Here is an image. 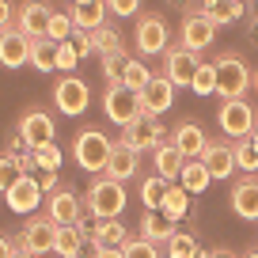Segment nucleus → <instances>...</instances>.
<instances>
[{
    "instance_id": "a18cd8bd",
    "label": "nucleus",
    "mask_w": 258,
    "mask_h": 258,
    "mask_svg": "<svg viewBox=\"0 0 258 258\" xmlns=\"http://www.w3.org/2000/svg\"><path fill=\"white\" fill-rule=\"evenodd\" d=\"M38 186H42V190H57V171H42V178H38Z\"/></svg>"
},
{
    "instance_id": "ea45409f",
    "label": "nucleus",
    "mask_w": 258,
    "mask_h": 258,
    "mask_svg": "<svg viewBox=\"0 0 258 258\" xmlns=\"http://www.w3.org/2000/svg\"><path fill=\"white\" fill-rule=\"evenodd\" d=\"M19 175H23V167H19V160H16V156H12V152H4V156H0V194L8 190V186L16 182Z\"/></svg>"
},
{
    "instance_id": "2eb2a0df",
    "label": "nucleus",
    "mask_w": 258,
    "mask_h": 258,
    "mask_svg": "<svg viewBox=\"0 0 258 258\" xmlns=\"http://www.w3.org/2000/svg\"><path fill=\"white\" fill-rule=\"evenodd\" d=\"M0 64H4V69H23V64H31V38H27L16 23L0 31Z\"/></svg>"
},
{
    "instance_id": "58836bf2",
    "label": "nucleus",
    "mask_w": 258,
    "mask_h": 258,
    "mask_svg": "<svg viewBox=\"0 0 258 258\" xmlns=\"http://www.w3.org/2000/svg\"><path fill=\"white\" fill-rule=\"evenodd\" d=\"M190 91H198V95H213V91H217V69H213V64H198Z\"/></svg>"
},
{
    "instance_id": "c9c22d12",
    "label": "nucleus",
    "mask_w": 258,
    "mask_h": 258,
    "mask_svg": "<svg viewBox=\"0 0 258 258\" xmlns=\"http://www.w3.org/2000/svg\"><path fill=\"white\" fill-rule=\"evenodd\" d=\"M73 31H76L73 16H69V12H53V16H49V27H46V38L64 42V38H73Z\"/></svg>"
},
{
    "instance_id": "f257e3e1",
    "label": "nucleus",
    "mask_w": 258,
    "mask_h": 258,
    "mask_svg": "<svg viewBox=\"0 0 258 258\" xmlns=\"http://www.w3.org/2000/svg\"><path fill=\"white\" fill-rule=\"evenodd\" d=\"M213 69H217V95L220 99H243L250 91V73L254 69L239 53H220L213 61Z\"/></svg>"
},
{
    "instance_id": "3c124183",
    "label": "nucleus",
    "mask_w": 258,
    "mask_h": 258,
    "mask_svg": "<svg viewBox=\"0 0 258 258\" xmlns=\"http://www.w3.org/2000/svg\"><path fill=\"white\" fill-rule=\"evenodd\" d=\"M247 16H250V19L258 23V0H247Z\"/></svg>"
},
{
    "instance_id": "412c9836",
    "label": "nucleus",
    "mask_w": 258,
    "mask_h": 258,
    "mask_svg": "<svg viewBox=\"0 0 258 258\" xmlns=\"http://www.w3.org/2000/svg\"><path fill=\"white\" fill-rule=\"evenodd\" d=\"M129 232L118 217H106V220H95V228L88 232V243L91 247H125Z\"/></svg>"
},
{
    "instance_id": "8fccbe9b",
    "label": "nucleus",
    "mask_w": 258,
    "mask_h": 258,
    "mask_svg": "<svg viewBox=\"0 0 258 258\" xmlns=\"http://www.w3.org/2000/svg\"><path fill=\"white\" fill-rule=\"evenodd\" d=\"M12 258H38V254H34V250H27V247H19V243H16V250H12Z\"/></svg>"
},
{
    "instance_id": "dca6fc26",
    "label": "nucleus",
    "mask_w": 258,
    "mask_h": 258,
    "mask_svg": "<svg viewBox=\"0 0 258 258\" xmlns=\"http://www.w3.org/2000/svg\"><path fill=\"white\" fill-rule=\"evenodd\" d=\"M49 16H53V8H49L46 0H23L16 8V27L27 34V38H46Z\"/></svg>"
},
{
    "instance_id": "f8f14e48",
    "label": "nucleus",
    "mask_w": 258,
    "mask_h": 258,
    "mask_svg": "<svg viewBox=\"0 0 258 258\" xmlns=\"http://www.w3.org/2000/svg\"><path fill=\"white\" fill-rule=\"evenodd\" d=\"M228 205L239 220L247 224H258V175H239L228 194Z\"/></svg>"
},
{
    "instance_id": "09e8293b",
    "label": "nucleus",
    "mask_w": 258,
    "mask_h": 258,
    "mask_svg": "<svg viewBox=\"0 0 258 258\" xmlns=\"http://www.w3.org/2000/svg\"><path fill=\"white\" fill-rule=\"evenodd\" d=\"M198 258H235V254H232V250H202Z\"/></svg>"
},
{
    "instance_id": "aec40b11",
    "label": "nucleus",
    "mask_w": 258,
    "mask_h": 258,
    "mask_svg": "<svg viewBox=\"0 0 258 258\" xmlns=\"http://www.w3.org/2000/svg\"><path fill=\"white\" fill-rule=\"evenodd\" d=\"M171 145L178 148V152L186 156V160H202V152H205V145H209V137H205V129L198 125V121H178L175 125V133H171Z\"/></svg>"
},
{
    "instance_id": "c756f323",
    "label": "nucleus",
    "mask_w": 258,
    "mask_h": 258,
    "mask_svg": "<svg viewBox=\"0 0 258 258\" xmlns=\"http://www.w3.org/2000/svg\"><path fill=\"white\" fill-rule=\"evenodd\" d=\"M186 198H190V190H186L182 182H178V186L171 182V186H167V194H163V205H160V209L167 213L171 220H182L186 213H190V202H186Z\"/></svg>"
},
{
    "instance_id": "5701e85b",
    "label": "nucleus",
    "mask_w": 258,
    "mask_h": 258,
    "mask_svg": "<svg viewBox=\"0 0 258 258\" xmlns=\"http://www.w3.org/2000/svg\"><path fill=\"white\" fill-rule=\"evenodd\" d=\"M69 16H73L76 31H99L110 16V8H106V0H84V4H73Z\"/></svg>"
},
{
    "instance_id": "6e6552de",
    "label": "nucleus",
    "mask_w": 258,
    "mask_h": 258,
    "mask_svg": "<svg viewBox=\"0 0 258 258\" xmlns=\"http://www.w3.org/2000/svg\"><path fill=\"white\" fill-rule=\"evenodd\" d=\"M133 38H137V49L145 57H156V53H163V49L171 46V31H167V23H163V16H156V12L137 16V31H133Z\"/></svg>"
},
{
    "instance_id": "4be33fe9",
    "label": "nucleus",
    "mask_w": 258,
    "mask_h": 258,
    "mask_svg": "<svg viewBox=\"0 0 258 258\" xmlns=\"http://www.w3.org/2000/svg\"><path fill=\"white\" fill-rule=\"evenodd\" d=\"M88 243V228L84 224H57V239H53V254L57 258H76Z\"/></svg>"
},
{
    "instance_id": "bb28decb",
    "label": "nucleus",
    "mask_w": 258,
    "mask_h": 258,
    "mask_svg": "<svg viewBox=\"0 0 258 258\" xmlns=\"http://www.w3.org/2000/svg\"><path fill=\"white\" fill-rule=\"evenodd\" d=\"M182 163H186V156L178 152L171 141H167V145H160V148L152 152V167H156V175H163L167 182H175V178L182 175Z\"/></svg>"
},
{
    "instance_id": "a878e982",
    "label": "nucleus",
    "mask_w": 258,
    "mask_h": 258,
    "mask_svg": "<svg viewBox=\"0 0 258 258\" xmlns=\"http://www.w3.org/2000/svg\"><path fill=\"white\" fill-rule=\"evenodd\" d=\"M137 152L133 148H125V145H114V152H110V160H106V171L103 175H110V178H118V182H129V178L137 175Z\"/></svg>"
},
{
    "instance_id": "4468645a",
    "label": "nucleus",
    "mask_w": 258,
    "mask_h": 258,
    "mask_svg": "<svg viewBox=\"0 0 258 258\" xmlns=\"http://www.w3.org/2000/svg\"><path fill=\"white\" fill-rule=\"evenodd\" d=\"M57 239V220L53 217H31L19 232V247L34 250V254H49Z\"/></svg>"
},
{
    "instance_id": "9b49d317",
    "label": "nucleus",
    "mask_w": 258,
    "mask_h": 258,
    "mask_svg": "<svg viewBox=\"0 0 258 258\" xmlns=\"http://www.w3.org/2000/svg\"><path fill=\"white\" fill-rule=\"evenodd\" d=\"M217 31H220V27L213 23L205 12H190V16L182 19V27H178V42H182L186 49H194V53H202V49L213 46Z\"/></svg>"
},
{
    "instance_id": "f03ea898",
    "label": "nucleus",
    "mask_w": 258,
    "mask_h": 258,
    "mask_svg": "<svg viewBox=\"0 0 258 258\" xmlns=\"http://www.w3.org/2000/svg\"><path fill=\"white\" fill-rule=\"evenodd\" d=\"M84 209L91 213L95 220H106V217H121V209H125V182H118V178H95V182L88 186V202H84Z\"/></svg>"
},
{
    "instance_id": "864d4df0",
    "label": "nucleus",
    "mask_w": 258,
    "mask_h": 258,
    "mask_svg": "<svg viewBox=\"0 0 258 258\" xmlns=\"http://www.w3.org/2000/svg\"><path fill=\"white\" fill-rule=\"evenodd\" d=\"M250 88L258 91V69H254V73H250Z\"/></svg>"
},
{
    "instance_id": "c03bdc74",
    "label": "nucleus",
    "mask_w": 258,
    "mask_h": 258,
    "mask_svg": "<svg viewBox=\"0 0 258 258\" xmlns=\"http://www.w3.org/2000/svg\"><path fill=\"white\" fill-rule=\"evenodd\" d=\"M12 23H16V8H12V0H0V31Z\"/></svg>"
},
{
    "instance_id": "de8ad7c7",
    "label": "nucleus",
    "mask_w": 258,
    "mask_h": 258,
    "mask_svg": "<svg viewBox=\"0 0 258 258\" xmlns=\"http://www.w3.org/2000/svg\"><path fill=\"white\" fill-rule=\"evenodd\" d=\"M12 250H16V243H12L4 232H0V258H12Z\"/></svg>"
},
{
    "instance_id": "6e6d98bb",
    "label": "nucleus",
    "mask_w": 258,
    "mask_h": 258,
    "mask_svg": "<svg viewBox=\"0 0 258 258\" xmlns=\"http://www.w3.org/2000/svg\"><path fill=\"white\" fill-rule=\"evenodd\" d=\"M73 4H84V0H73Z\"/></svg>"
},
{
    "instance_id": "20e7f679",
    "label": "nucleus",
    "mask_w": 258,
    "mask_h": 258,
    "mask_svg": "<svg viewBox=\"0 0 258 258\" xmlns=\"http://www.w3.org/2000/svg\"><path fill=\"white\" fill-rule=\"evenodd\" d=\"M110 152H114V145H110V137H106L103 129H84V133H76V141H73V156L88 175L106 171Z\"/></svg>"
},
{
    "instance_id": "6ab92c4d",
    "label": "nucleus",
    "mask_w": 258,
    "mask_h": 258,
    "mask_svg": "<svg viewBox=\"0 0 258 258\" xmlns=\"http://www.w3.org/2000/svg\"><path fill=\"white\" fill-rule=\"evenodd\" d=\"M202 163L213 178H232L235 175V145L232 141H209L202 152Z\"/></svg>"
},
{
    "instance_id": "9d476101",
    "label": "nucleus",
    "mask_w": 258,
    "mask_h": 258,
    "mask_svg": "<svg viewBox=\"0 0 258 258\" xmlns=\"http://www.w3.org/2000/svg\"><path fill=\"white\" fill-rule=\"evenodd\" d=\"M19 133H23V145H27V148L53 145V137H57L53 114H46L42 106H27V110L19 114Z\"/></svg>"
},
{
    "instance_id": "c85d7f7f",
    "label": "nucleus",
    "mask_w": 258,
    "mask_h": 258,
    "mask_svg": "<svg viewBox=\"0 0 258 258\" xmlns=\"http://www.w3.org/2000/svg\"><path fill=\"white\" fill-rule=\"evenodd\" d=\"M178 182H182L190 194H205V186L213 182V175L205 171L202 160H186V163H182V175H178Z\"/></svg>"
},
{
    "instance_id": "79ce46f5",
    "label": "nucleus",
    "mask_w": 258,
    "mask_h": 258,
    "mask_svg": "<svg viewBox=\"0 0 258 258\" xmlns=\"http://www.w3.org/2000/svg\"><path fill=\"white\" fill-rule=\"evenodd\" d=\"M121 64H125V53H103V76L110 84L121 80Z\"/></svg>"
},
{
    "instance_id": "7c9ffc66",
    "label": "nucleus",
    "mask_w": 258,
    "mask_h": 258,
    "mask_svg": "<svg viewBox=\"0 0 258 258\" xmlns=\"http://www.w3.org/2000/svg\"><path fill=\"white\" fill-rule=\"evenodd\" d=\"M148 80H152V73L145 69V61L125 57V64H121V80H118V84H125V88H133V91H145Z\"/></svg>"
},
{
    "instance_id": "f704fd0d",
    "label": "nucleus",
    "mask_w": 258,
    "mask_h": 258,
    "mask_svg": "<svg viewBox=\"0 0 258 258\" xmlns=\"http://www.w3.org/2000/svg\"><path fill=\"white\" fill-rule=\"evenodd\" d=\"M198 254H202V247L190 232H175L167 239V258H198Z\"/></svg>"
},
{
    "instance_id": "473e14b6",
    "label": "nucleus",
    "mask_w": 258,
    "mask_h": 258,
    "mask_svg": "<svg viewBox=\"0 0 258 258\" xmlns=\"http://www.w3.org/2000/svg\"><path fill=\"white\" fill-rule=\"evenodd\" d=\"M167 186H171V182H167L163 175H152V178H145V182H141V202H145V209H160Z\"/></svg>"
},
{
    "instance_id": "49530a36",
    "label": "nucleus",
    "mask_w": 258,
    "mask_h": 258,
    "mask_svg": "<svg viewBox=\"0 0 258 258\" xmlns=\"http://www.w3.org/2000/svg\"><path fill=\"white\" fill-rule=\"evenodd\" d=\"M91 258H121V247H95Z\"/></svg>"
},
{
    "instance_id": "72a5a7b5",
    "label": "nucleus",
    "mask_w": 258,
    "mask_h": 258,
    "mask_svg": "<svg viewBox=\"0 0 258 258\" xmlns=\"http://www.w3.org/2000/svg\"><path fill=\"white\" fill-rule=\"evenodd\" d=\"M235 167H239L243 175H254V171H258V145L250 137L235 141Z\"/></svg>"
},
{
    "instance_id": "0eeeda50",
    "label": "nucleus",
    "mask_w": 258,
    "mask_h": 258,
    "mask_svg": "<svg viewBox=\"0 0 258 258\" xmlns=\"http://www.w3.org/2000/svg\"><path fill=\"white\" fill-rule=\"evenodd\" d=\"M91 103V88L88 80H80L76 73H64L61 80L53 84V106L61 114H69V118H76V114H84Z\"/></svg>"
},
{
    "instance_id": "e433bc0d",
    "label": "nucleus",
    "mask_w": 258,
    "mask_h": 258,
    "mask_svg": "<svg viewBox=\"0 0 258 258\" xmlns=\"http://www.w3.org/2000/svg\"><path fill=\"white\" fill-rule=\"evenodd\" d=\"M121 258H160V243L145 239V235H137V239H125V247H121Z\"/></svg>"
},
{
    "instance_id": "a19ab883",
    "label": "nucleus",
    "mask_w": 258,
    "mask_h": 258,
    "mask_svg": "<svg viewBox=\"0 0 258 258\" xmlns=\"http://www.w3.org/2000/svg\"><path fill=\"white\" fill-rule=\"evenodd\" d=\"M34 156H38V171H61V148L57 145H42V148H34Z\"/></svg>"
},
{
    "instance_id": "7ed1b4c3",
    "label": "nucleus",
    "mask_w": 258,
    "mask_h": 258,
    "mask_svg": "<svg viewBox=\"0 0 258 258\" xmlns=\"http://www.w3.org/2000/svg\"><path fill=\"white\" fill-rule=\"evenodd\" d=\"M171 141V133L160 125V118L156 114H141L137 121H129V125H121V137H118V145H125V148H133V152H156L160 145H167Z\"/></svg>"
},
{
    "instance_id": "393cba45",
    "label": "nucleus",
    "mask_w": 258,
    "mask_h": 258,
    "mask_svg": "<svg viewBox=\"0 0 258 258\" xmlns=\"http://www.w3.org/2000/svg\"><path fill=\"white\" fill-rule=\"evenodd\" d=\"M202 12H205L217 27H232L235 19L247 16V0H205Z\"/></svg>"
},
{
    "instance_id": "ddd939ff",
    "label": "nucleus",
    "mask_w": 258,
    "mask_h": 258,
    "mask_svg": "<svg viewBox=\"0 0 258 258\" xmlns=\"http://www.w3.org/2000/svg\"><path fill=\"white\" fill-rule=\"evenodd\" d=\"M46 217H53L57 224H84V205H80V198H76L73 186H57V190H49Z\"/></svg>"
},
{
    "instance_id": "b1692460",
    "label": "nucleus",
    "mask_w": 258,
    "mask_h": 258,
    "mask_svg": "<svg viewBox=\"0 0 258 258\" xmlns=\"http://www.w3.org/2000/svg\"><path fill=\"white\" fill-rule=\"evenodd\" d=\"M175 232H178L175 220H171L163 209H145V217H141V235H145V239H152V243H167Z\"/></svg>"
},
{
    "instance_id": "2f4dec72",
    "label": "nucleus",
    "mask_w": 258,
    "mask_h": 258,
    "mask_svg": "<svg viewBox=\"0 0 258 258\" xmlns=\"http://www.w3.org/2000/svg\"><path fill=\"white\" fill-rule=\"evenodd\" d=\"M91 38H95V53H99V57H103V53H125L118 27H110V23H103L99 31H91Z\"/></svg>"
},
{
    "instance_id": "1a4fd4ad",
    "label": "nucleus",
    "mask_w": 258,
    "mask_h": 258,
    "mask_svg": "<svg viewBox=\"0 0 258 258\" xmlns=\"http://www.w3.org/2000/svg\"><path fill=\"white\" fill-rule=\"evenodd\" d=\"M198 53L194 49H186L182 42H175V46L163 49V76H167L175 88H190L194 84V73H198Z\"/></svg>"
},
{
    "instance_id": "39448f33",
    "label": "nucleus",
    "mask_w": 258,
    "mask_h": 258,
    "mask_svg": "<svg viewBox=\"0 0 258 258\" xmlns=\"http://www.w3.org/2000/svg\"><path fill=\"white\" fill-rule=\"evenodd\" d=\"M103 114L114 121V125H129V121H137L145 114L141 106V91L125 88V84H110L103 91Z\"/></svg>"
},
{
    "instance_id": "37998d69",
    "label": "nucleus",
    "mask_w": 258,
    "mask_h": 258,
    "mask_svg": "<svg viewBox=\"0 0 258 258\" xmlns=\"http://www.w3.org/2000/svg\"><path fill=\"white\" fill-rule=\"evenodd\" d=\"M106 8H110L118 19H129V16L141 12V0H106Z\"/></svg>"
},
{
    "instance_id": "5fc2aeb1",
    "label": "nucleus",
    "mask_w": 258,
    "mask_h": 258,
    "mask_svg": "<svg viewBox=\"0 0 258 258\" xmlns=\"http://www.w3.org/2000/svg\"><path fill=\"white\" fill-rule=\"evenodd\" d=\"M243 258H258V250H250V254H243Z\"/></svg>"
},
{
    "instance_id": "603ef678",
    "label": "nucleus",
    "mask_w": 258,
    "mask_h": 258,
    "mask_svg": "<svg viewBox=\"0 0 258 258\" xmlns=\"http://www.w3.org/2000/svg\"><path fill=\"white\" fill-rule=\"evenodd\" d=\"M167 4H171V8H182V12L190 8V0H167Z\"/></svg>"
},
{
    "instance_id": "a211bd4d",
    "label": "nucleus",
    "mask_w": 258,
    "mask_h": 258,
    "mask_svg": "<svg viewBox=\"0 0 258 258\" xmlns=\"http://www.w3.org/2000/svg\"><path fill=\"white\" fill-rule=\"evenodd\" d=\"M175 84L167 80V76H152V80L145 84V91H141V106H145V114H167L171 106H175Z\"/></svg>"
},
{
    "instance_id": "f3484780",
    "label": "nucleus",
    "mask_w": 258,
    "mask_h": 258,
    "mask_svg": "<svg viewBox=\"0 0 258 258\" xmlns=\"http://www.w3.org/2000/svg\"><path fill=\"white\" fill-rule=\"evenodd\" d=\"M42 186H38V178H31V175H19L16 182L4 190V202H8V209L12 213H34L42 205Z\"/></svg>"
},
{
    "instance_id": "423d86ee",
    "label": "nucleus",
    "mask_w": 258,
    "mask_h": 258,
    "mask_svg": "<svg viewBox=\"0 0 258 258\" xmlns=\"http://www.w3.org/2000/svg\"><path fill=\"white\" fill-rule=\"evenodd\" d=\"M217 125L224 129V137L239 141V137H250L258 129V118H254V106L247 99H224L217 110Z\"/></svg>"
},
{
    "instance_id": "4c0bfd02",
    "label": "nucleus",
    "mask_w": 258,
    "mask_h": 258,
    "mask_svg": "<svg viewBox=\"0 0 258 258\" xmlns=\"http://www.w3.org/2000/svg\"><path fill=\"white\" fill-rule=\"evenodd\" d=\"M76 64H80V49H76L73 38L57 42V73H73Z\"/></svg>"
},
{
    "instance_id": "cd10ccee",
    "label": "nucleus",
    "mask_w": 258,
    "mask_h": 258,
    "mask_svg": "<svg viewBox=\"0 0 258 258\" xmlns=\"http://www.w3.org/2000/svg\"><path fill=\"white\" fill-rule=\"evenodd\" d=\"M31 69L53 73L57 69V42L53 38H31Z\"/></svg>"
}]
</instances>
